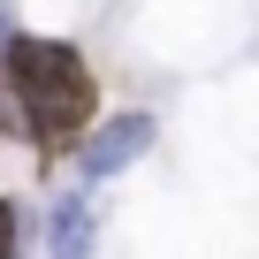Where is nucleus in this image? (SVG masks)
Returning a JSON list of instances; mask_svg holds the SVG:
<instances>
[{
	"mask_svg": "<svg viewBox=\"0 0 259 259\" xmlns=\"http://www.w3.org/2000/svg\"><path fill=\"white\" fill-rule=\"evenodd\" d=\"M0 38H8V92H16V114H23V138H38L46 160L69 153L76 130L99 114L92 69L61 38H31V31H0Z\"/></svg>",
	"mask_w": 259,
	"mask_h": 259,
	"instance_id": "nucleus-1",
	"label": "nucleus"
},
{
	"mask_svg": "<svg viewBox=\"0 0 259 259\" xmlns=\"http://www.w3.org/2000/svg\"><path fill=\"white\" fill-rule=\"evenodd\" d=\"M145 145H153V122H145V114H114L107 130H92V138H84L76 160H84V176H114V168L138 160Z\"/></svg>",
	"mask_w": 259,
	"mask_h": 259,
	"instance_id": "nucleus-2",
	"label": "nucleus"
},
{
	"mask_svg": "<svg viewBox=\"0 0 259 259\" xmlns=\"http://www.w3.org/2000/svg\"><path fill=\"white\" fill-rule=\"evenodd\" d=\"M0 31H8V16H0Z\"/></svg>",
	"mask_w": 259,
	"mask_h": 259,
	"instance_id": "nucleus-5",
	"label": "nucleus"
},
{
	"mask_svg": "<svg viewBox=\"0 0 259 259\" xmlns=\"http://www.w3.org/2000/svg\"><path fill=\"white\" fill-rule=\"evenodd\" d=\"M16 244H23V206L0 198V251H16Z\"/></svg>",
	"mask_w": 259,
	"mask_h": 259,
	"instance_id": "nucleus-4",
	"label": "nucleus"
},
{
	"mask_svg": "<svg viewBox=\"0 0 259 259\" xmlns=\"http://www.w3.org/2000/svg\"><path fill=\"white\" fill-rule=\"evenodd\" d=\"M92 236V221H84V206H61V229H54V244L69 251V244H84Z\"/></svg>",
	"mask_w": 259,
	"mask_h": 259,
	"instance_id": "nucleus-3",
	"label": "nucleus"
}]
</instances>
